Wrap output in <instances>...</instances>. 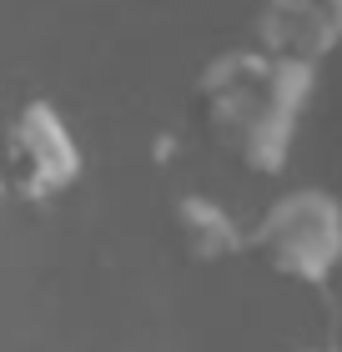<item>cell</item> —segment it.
Returning <instances> with one entry per match:
<instances>
[{"label":"cell","mask_w":342,"mask_h":352,"mask_svg":"<svg viewBox=\"0 0 342 352\" xmlns=\"http://www.w3.org/2000/svg\"><path fill=\"white\" fill-rule=\"evenodd\" d=\"M307 91V66L272 56H226L206 76V121L222 141L247 156L252 166H277L297 116V101Z\"/></svg>","instance_id":"cell-1"},{"label":"cell","mask_w":342,"mask_h":352,"mask_svg":"<svg viewBox=\"0 0 342 352\" xmlns=\"http://www.w3.org/2000/svg\"><path fill=\"white\" fill-rule=\"evenodd\" d=\"M257 247L287 277H328L342 252V217L322 191H297L272 206V217L257 232Z\"/></svg>","instance_id":"cell-2"},{"label":"cell","mask_w":342,"mask_h":352,"mask_svg":"<svg viewBox=\"0 0 342 352\" xmlns=\"http://www.w3.org/2000/svg\"><path fill=\"white\" fill-rule=\"evenodd\" d=\"M10 162H15V182L30 197L66 186L76 176V141L71 131L56 121L51 106H25L10 126Z\"/></svg>","instance_id":"cell-3"},{"label":"cell","mask_w":342,"mask_h":352,"mask_svg":"<svg viewBox=\"0 0 342 352\" xmlns=\"http://www.w3.org/2000/svg\"><path fill=\"white\" fill-rule=\"evenodd\" d=\"M182 221H186L191 242H197L202 252H222V247H232V217L217 212L211 201H186V206H182Z\"/></svg>","instance_id":"cell-4"}]
</instances>
